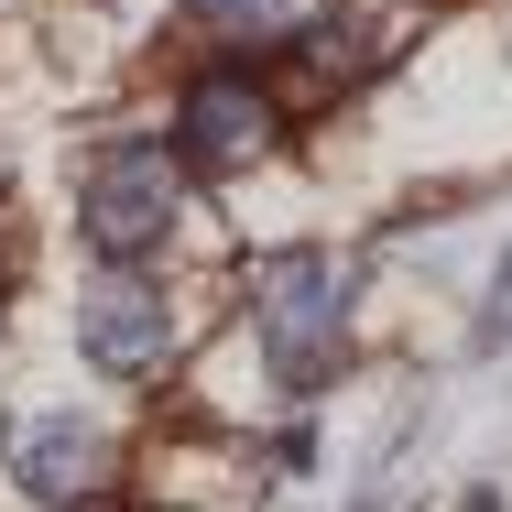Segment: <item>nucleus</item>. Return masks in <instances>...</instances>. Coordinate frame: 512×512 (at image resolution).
Here are the masks:
<instances>
[{
  "mask_svg": "<svg viewBox=\"0 0 512 512\" xmlns=\"http://www.w3.org/2000/svg\"><path fill=\"white\" fill-rule=\"evenodd\" d=\"M349 295H360V273L338 251H262L251 262V316H262L284 393H327L349 371Z\"/></svg>",
  "mask_w": 512,
  "mask_h": 512,
  "instance_id": "f257e3e1",
  "label": "nucleus"
},
{
  "mask_svg": "<svg viewBox=\"0 0 512 512\" xmlns=\"http://www.w3.org/2000/svg\"><path fill=\"white\" fill-rule=\"evenodd\" d=\"M175 218H186V186H175V153H164V142H120V153L88 164V186H77V229H88L99 262L164 251Z\"/></svg>",
  "mask_w": 512,
  "mask_h": 512,
  "instance_id": "f03ea898",
  "label": "nucleus"
},
{
  "mask_svg": "<svg viewBox=\"0 0 512 512\" xmlns=\"http://www.w3.org/2000/svg\"><path fill=\"white\" fill-rule=\"evenodd\" d=\"M284 142V109L262 77H197L175 109V175H240Z\"/></svg>",
  "mask_w": 512,
  "mask_h": 512,
  "instance_id": "7ed1b4c3",
  "label": "nucleus"
},
{
  "mask_svg": "<svg viewBox=\"0 0 512 512\" xmlns=\"http://www.w3.org/2000/svg\"><path fill=\"white\" fill-rule=\"evenodd\" d=\"M77 349H88V371H109V382H153L175 360V306L142 273H99L88 306H77Z\"/></svg>",
  "mask_w": 512,
  "mask_h": 512,
  "instance_id": "20e7f679",
  "label": "nucleus"
},
{
  "mask_svg": "<svg viewBox=\"0 0 512 512\" xmlns=\"http://www.w3.org/2000/svg\"><path fill=\"white\" fill-rule=\"evenodd\" d=\"M11 480L33 491V502H88L109 480V436L88 414H22V436H11Z\"/></svg>",
  "mask_w": 512,
  "mask_h": 512,
  "instance_id": "39448f33",
  "label": "nucleus"
},
{
  "mask_svg": "<svg viewBox=\"0 0 512 512\" xmlns=\"http://www.w3.org/2000/svg\"><path fill=\"white\" fill-rule=\"evenodd\" d=\"M218 44H273V33H295V0H186Z\"/></svg>",
  "mask_w": 512,
  "mask_h": 512,
  "instance_id": "423d86ee",
  "label": "nucleus"
},
{
  "mask_svg": "<svg viewBox=\"0 0 512 512\" xmlns=\"http://www.w3.org/2000/svg\"><path fill=\"white\" fill-rule=\"evenodd\" d=\"M88 512H99V502H88Z\"/></svg>",
  "mask_w": 512,
  "mask_h": 512,
  "instance_id": "0eeeda50",
  "label": "nucleus"
}]
</instances>
